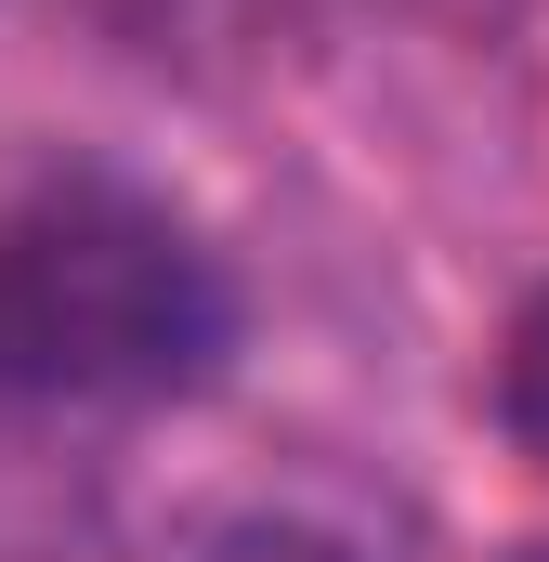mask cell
<instances>
[{"label": "cell", "instance_id": "cell-2", "mask_svg": "<svg viewBox=\"0 0 549 562\" xmlns=\"http://www.w3.org/2000/svg\"><path fill=\"white\" fill-rule=\"evenodd\" d=\"M497 431L549 471V288L511 314V340H497Z\"/></svg>", "mask_w": 549, "mask_h": 562}, {"label": "cell", "instance_id": "cell-1", "mask_svg": "<svg viewBox=\"0 0 549 562\" xmlns=\"http://www.w3.org/2000/svg\"><path fill=\"white\" fill-rule=\"evenodd\" d=\"M236 340V288L132 183H40L0 210V380L66 406L197 393Z\"/></svg>", "mask_w": 549, "mask_h": 562}, {"label": "cell", "instance_id": "cell-3", "mask_svg": "<svg viewBox=\"0 0 549 562\" xmlns=\"http://www.w3.org/2000/svg\"><path fill=\"white\" fill-rule=\"evenodd\" d=\"M170 562H380V550H354L327 524H288V510H236V524H197Z\"/></svg>", "mask_w": 549, "mask_h": 562}, {"label": "cell", "instance_id": "cell-4", "mask_svg": "<svg viewBox=\"0 0 549 562\" xmlns=\"http://www.w3.org/2000/svg\"><path fill=\"white\" fill-rule=\"evenodd\" d=\"M524 562H549V550H524Z\"/></svg>", "mask_w": 549, "mask_h": 562}]
</instances>
